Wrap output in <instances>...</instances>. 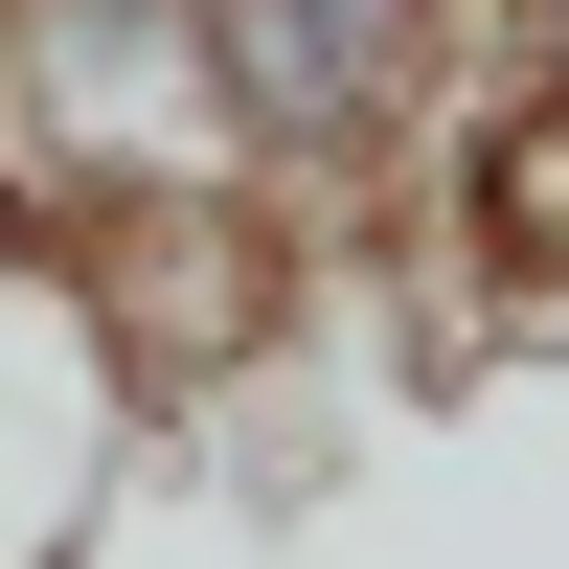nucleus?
<instances>
[{
  "mask_svg": "<svg viewBox=\"0 0 569 569\" xmlns=\"http://www.w3.org/2000/svg\"><path fill=\"white\" fill-rule=\"evenodd\" d=\"M456 23L479 0H182V91L251 182H388L456 114Z\"/></svg>",
  "mask_w": 569,
  "mask_h": 569,
  "instance_id": "1",
  "label": "nucleus"
},
{
  "mask_svg": "<svg viewBox=\"0 0 569 569\" xmlns=\"http://www.w3.org/2000/svg\"><path fill=\"white\" fill-rule=\"evenodd\" d=\"M0 23H23V69H69L91 114H114V91H182V0H0ZM182 114H206V91H182Z\"/></svg>",
  "mask_w": 569,
  "mask_h": 569,
  "instance_id": "2",
  "label": "nucleus"
}]
</instances>
